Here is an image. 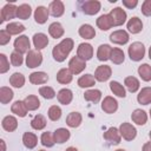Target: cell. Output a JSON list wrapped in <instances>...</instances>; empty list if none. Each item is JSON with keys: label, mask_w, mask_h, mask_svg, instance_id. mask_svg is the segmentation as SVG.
I'll return each instance as SVG.
<instances>
[{"label": "cell", "mask_w": 151, "mask_h": 151, "mask_svg": "<svg viewBox=\"0 0 151 151\" xmlns=\"http://www.w3.org/2000/svg\"><path fill=\"white\" fill-rule=\"evenodd\" d=\"M39 151H45V150H39Z\"/></svg>", "instance_id": "60"}, {"label": "cell", "mask_w": 151, "mask_h": 151, "mask_svg": "<svg viewBox=\"0 0 151 151\" xmlns=\"http://www.w3.org/2000/svg\"><path fill=\"white\" fill-rule=\"evenodd\" d=\"M11 110H12V112H13L14 114H17V116H19V117H21V118L26 117L27 111H28L27 107H26V105H25V103L21 101V100H17V101L12 105Z\"/></svg>", "instance_id": "24"}, {"label": "cell", "mask_w": 151, "mask_h": 151, "mask_svg": "<svg viewBox=\"0 0 151 151\" xmlns=\"http://www.w3.org/2000/svg\"><path fill=\"white\" fill-rule=\"evenodd\" d=\"M22 63H24V57H22V54L18 53V52H13V53L11 54V64H12L13 66H15V67L21 66Z\"/></svg>", "instance_id": "48"}, {"label": "cell", "mask_w": 151, "mask_h": 151, "mask_svg": "<svg viewBox=\"0 0 151 151\" xmlns=\"http://www.w3.org/2000/svg\"><path fill=\"white\" fill-rule=\"evenodd\" d=\"M130 37H129V33L124 29H118V31H114L111 33L110 35V40L113 42V44H117V45H125L127 41H129Z\"/></svg>", "instance_id": "9"}, {"label": "cell", "mask_w": 151, "mask_h": 151, "mask_svg": "<svg viewBox=\"0 0 151 151\" xmlns=\"http://www.w3.org/2000/svg\"><path fill=\"white\" fill-rule=\"evenodd\" d=\"M110 59H111V61H112L113 64L119 65V64H122V63L124 61V59H125L124 52H123L120 48H118V47L112 48V52H111V57H110Z\"/></svg>", "instance_id": "37"}, {"label": "cell", "mask_w": 151, "mask_h": 151, "mask_svg": "<svg viewBox=\"0 0 151 151\" xmlns=\"http://www.w3.org/2000/svg\"><path fill=\"white\" fill-rule=\"evenodd\" d=\"M9 70V63L7 60V57L1 53L0 54V73H5Z\"/></svg>", "instance_id": "49"}, {"label": "cell", "mask_w": 151, "mask_h": 151, "mask_svg": "<svg viewBox=\"0 0 151 151\" xmlns=\"http://www.w3.org/2000/svg\"><path fill=\"white\" fill-rule=\"evenodd\" d=\"M29 47H31V42H29L28 37H26V35H20L19 38H17L14 40V50H15V52H18L20 54L28 53Z\"/></svg>", "instance_id": "6"}, {"label": "cell", "mask_w": 151, "mask_h": 151, "mask_svg": "<svg viewBox=\"0 0 151 151\" xmlns=\"http://www.w3.org/2000/svg\"><path fill=\"white\" fill-rule=\"evenodd\" d=\"M149 58H150V60H151V47H150V50H149Z\"/></svg>", "instance_id": "56"}, {"label": "cell", "mask_w": 151, "mask_h": 151, "mask_svg": "<svg viewBox=\"0 0 151 151\" xmlns=\"http://www.w3.org/2000/svg\"><path fill=\"white\" fill-rule=\"evenodd\" d=\"M119 132L120 136L125 139V140H132L136 138L137 136V130L133 125H131L130 123H123L119 126Z\"/></svg>", "instance_id": "7"}, {"label": "cell", "mask_w": 151, "mask_h": 151, "mask_svg": "<svg viewBox=\"0 0 151 151\" xmlns=\"http://www.w3.org/2000/svg\"><path fill=\"white\" fill-rule=\"evenodd\" d=\"M127 29L129 32H131L132 34H137L143 29V22L139 18L133 17L127 21Z\"/></svg>", "instance_id": "20"}, {"label": "cell", "mask_w": 151, "mask_h": 151, "mask_svg": "<svg viewBox=\"0 0 151 151\" xmlns=\"http://www.w3.org/2000/svg\"><path fill=\"white\" fill-rule=\"evenodd\" d=\"M48 11L54 17V18H59L64 14L65 12V7H64V4L60 1V0H54L50 4V7H48Z\"/></svg>", "instance_id": "16"}, {"label": "cell", "mask_w": 151, "mask_h": 151, "mask_svg": "<svg viewBox=\"0 0 151 151\" xmlns=\"http://www.w3.org/2000/svg\"><path fill=\"white\" fill-rule=\"evenodd\" d=\"M39 94H41V97H44L45 99H52L55 97V92L52 87L50 86H42L39 88Z\"/></svg>", "instance_id": "47"}, {"label": "cell", "mask_w": 151, "mask_h": 151, "mask_svg": "<svg viewBox=\"0 0 151 151\" xmlns=\"http://www.w3.org/2000/svg\"><path fill=\"white\" fill-rule=\"evenodd\" d=\"M48 44V38L46 34L44 33H35L33 35V45L35 47L37 51H40L42 48H45Z\"/></svg>", "instance_id": "17"}, {"label": "cell", "mask_w": 151, "mask_h": 151, "mask_svg": "<svg viewBox=\"0 0 151 151\" xmlns=\"http://www.w3.org/2000/svg\"><path fill=\"white\" fill-rule=\"evenodd\" d=\"M72 78H73V73L70 71V68H61L57 73V80L60 84H68L72 81Z\"/></svg>", "instance_id": "22"}, {"label": "cell", "mask_w": 151, "mask_h": 151, "mask_svg": "<svg viewBox=\"0 0 151 151\" xmlns=\"http://www.w3.org/2000/svg\"><path fill=\"white\" fill-rule=\"evenodd\" d=\"M149 137H150V139H151V131H150V133H149Z\"/></svg>", "instance_id": "58"}, {"label": "cell", "mask_w": 151, "mask_h": 151, "mask_svg": "<svg viewBox=\"0 0 151 151\" xmlns=\"http://www.w3.org/2000/svg\"><path fill=\"white\" fill-rule=\"evenodd\" d=\"M101 109L106 113H114L118 109V103L113 97L107 96L104 98V100L101 103Z\"/></svg>", "instance_id": "14"}, {"label": "cell", "mask_w": 151, "mask_h": 151, "mask_svg": "<svg viewBox=\"0 0 151 151\" xmlns=\"http://www.w3.org/2000/svg\"><path fill=\"white\" fill-rule=\"evenodd\" d=\"M131 118H132V122L136 123L137 125H144L146 123V120H147V114L145 113V111L137 109V110H134L132 112Z\"/></svg>", "instance_id": "30"}, {"label": "cell", "mask_w": 151, "mask_h": 151, "mask_svg": "<svg viewBox=\"0 0 151 151\" xmlns=\"http://www.w3.org/2000/svg\"><path fill=\"white\" fill-rule=\"evenodd\" d=\"M57 98H58V100H59L60 104L68 105L72 101V99H73V93H72V91L70 88H61L58 92Z\"/></svg>", "instance_id": "19"}, {"label": "cell", "mask_w": 151, "mask_h": 151, "mask_svg": "<svg viewBox=\"0 0 151 151\" xmlns=\"http://www.w3.org/2000/svg\"><path fill=\"white\" fill-rule=\"evenodd\" d=\"M17 11H18V7L14 5V4H7L2 7L1 9V21H6V20H11L13 18L17 17Z\"/></svg>", "instance_id": "13"}, {"label": "cell", "mask_w": 151, "mask_h": 151, "mask_svg": "<svg viewBox=\"0 0 151 151\" xmlns=\"http://www.w3.org/2000/svg\"><path fill=\"white\" fill-rule=\"evenodd\" d=\"M64 27L61 26V24L59 22H52L48 27V33L52 38L54 39H58V38H61L64 35Z\"/></svg>", "instance_id": "28"}, {"label": "cell", "mask_w": 151, "mask_h": 151, "mask_svg": "<svg viewBox=\"0 0 151 151\" xmlns=\"http://www.w3.org/2000/svg\"><path fill=\"white\" fill-rule=\"evenodd\" d=\"M142 13L146 17H151V0H145L142 5Z\"/></svg>", "instance_id": "51"}, {"label": "cell", "mask_w": 151, "mask_h": 151, "mask_svg": "<svg viewBox=\"0 0 151 151\" xmlns=\"http://www.w3.org/2000/svg\"><path fill=\"white\" fill-rule=\"evenodd\" d=\"M31 126L34 130H42L46 126V119L42 114H38L35 116L32 120H31Z\"/></svg>", "instance_id": "44"}, {"label": "cell", "mask_w": 151, "mask_h": 151, "mask_svg": "<svg viewBox=\"0 0 151 151\" xmlns=\"http://www.w3.org/2000/svg\"><path fill=\"white\" fill-rule=\"evenodd\" d=\"M6 31L11 35H17V34H19V33L25 31V26L22 24H19V22H9L6 26Z\"/></svg>", "instance_id": "42"}, {"label": "cell", "mask_w": 151, "mask_h": 151, "mask_svg": "<svg viewBox=\"0 0 151 151\" xmlns=\"http://www.w3.org/2000/svg\"><path fill=\"white\" fill-rule=\"evenodd\" d=\"M96 83V78L92 76V74H85V76H81L79 79H78V85L83 88L85 87H91L93 86Z\"/></svg>", "instance_id": "38"}, {"label": "cell", "mask_w": 151, "mask_h": 151, "mask_svg": "<svg viewBox=\"0 0 151 151\" xmlns=\"http://www.w3.org/2000/svg\"><path fill=\"white\" fill-rule=\"evenodd\" d=\"M0 144H1V151H6V146H5V140L4 139L0 140Z\"/></svg>", "instance_id": "54"}, {"label": "cell", "mask_w": 151, "mask_h": 151, "mask_svg": "<svg viewBox=\"0 0 151 151\" xmlns=\"http://www.w3.org/2000/svg\"><path fill=\"white\" fill-rule=\"evenodd\" d=\"M111 52H112V47L107 44H104V45H100L98 47V51H97V58L98 60L100 61H106L110 59L111 57Z\"/></svg>", "instance_id": "18"}, {"label": "cell", "mask_w": 151, "mask_h": 151, "mask_svg": "<svg viewBox=\"0 0 151 151\" xmlns=\"http://www.w3.org/2000/svg\"><path fill=\"white\" fill-rule=\"evenodd\" d=\"M53 136H54L55 143L63 144V143H65V142H67V140L70 139V136H71V134H70V131H68L67 129L60 127V129H57V130L54 131Z\"/></svg>", "instance_id": "21"}, {"label": "cell", "mask_w": 151, "mask_h": 151, "mask_svg": "<svg viewBox=\"0 0 151 151\" xmlns=\"http://www.w3.org/2000/svg\"><path fill=\"white\" fill-rule=\"evenodd\" d=\"M61 117V109L57 105H52L48 109V118L53 122H57Z\"/></svg>", "instance_id": "46"}, {"label": "cell", "mask_w": 151, "mask_h": 151, "mask_svg": "<svg viewBox=\"0 0 151 151\" xmlns=\"http://www.w3.org/2000/svg\"><path fill=\"white\" fill-rule=\"evenodd\" d=\"M97 26L101 29V31H107L110 29L113 25H112V20L110 14H103L97 19Z\"/></svg>", "instance_id": "23"}, {"label": "cell", "mask_w": 151, "mask_h": 151, "mask_svg": "<svg viewBox=\"0 0 151 151\" xmlns=\"http://www.w3.org/2000/svg\"><path fill=\"white\" fill-rule=\"evenodd\" d=\"M65 151H78L76 147H73V146H70V147H67Z\"/></svg>", "instance_id": "55"}, {"label": "cell", "mask_w": 151, "mask_h": 151, "mask_svg": "<svg viewBox=\"0 0 151 151\" xmlns=\"http://www.w3.org/2000/svg\"><path fill=\"white\" fill-rule=\"evenodd\" d=\"M142 151H151V142H147L143 145V150Z\"/></svg>", "instance_id": "53"}, {"label": "cell", "mask_w": 151, "mask_h": 151, "mask_svg": "<svg viewBox=\"0 0 151 151\" xmlns=\"http://www.w3.org/2000/svg\"><path fill=\"white\" fill-rule=\"evenodd\" d=\"M104 139L106 142H109L110 144H113V145H117L120 143V139H122V136H120V132L118 129L116 127H110L107 129L105 132H104Z\"/></svg>", "instance_id": "11"}, {"label": "cell", "mask_w": 151, "mask_h": 151, "mask_svg": "<svg viewBox=\"0 0 151 151\" xmlns=\"http://www.w3.org/2000/svg\"><path fill=\"white\" fill-rule=\"evenodd\" d=\"M48 14H50V11L44 7V6H38L37 9L34 11V19H35V22L37 24H45L48 19Z\"/></svg>", "instance_id": "15"}, {"label": "cell", "mask_w": 151, "mask_h": 151, "mask_svg": "<svg viewBox=\"0 0 151 151\" xmlns=\"http://www.w3.org/2000/svg\"><path fill=\"white\" fill-rule=\"evenodd\" d=\"M81 120H83V117L79 112H71L66 117V124L70 127H78L80 125Z\"/></svg>", "instance_id": "31"}, {"label": "cell", "mask_w": 151, "mask_h": 151, "mask_svg": "<svg viewBox=\"0 0 151 151\" xmlns=\"http://www.w3.org/2000/svg\"><path fill=\"white\" fill-rule=\"evenodd\" d=\"M123 5L130 9L134 8L137 5H138V1L137 0H123Z\"/></svg>", "instance_id": "52"}, {"label": "cell", "mask_w": 151, "mask_h": 151, "mask_svg": "<svg viewBox=\"0 0 151 151\" xmlns=\"http://www.w3.org/2000/svg\"><path fill=\"white\" fill-rule=\"evenodd\" d=\"M79 35L84 39H92L94 38L96 35V31L94 28L88 25V24H85V25H81L80 28H79Z\"/></svg>", "instance_id": "32"}, {"label": "cell", "mask_w": 151, "mask_h": 151, "mask_svg": "<svg viewBox=\"0 0 151 151\" xmlns=\"http://www.w3.org/2000/svg\"><path fill=\"white\" fill-rule=\"evenodd\" d=\"M9 40H11V34L6 29H1L0 31V45H6L9 42Z\"/></svg>", "instance_id": "50"}, {"label": "cell", "mask_w": 151, "mask_h": 151, "mask_svg": "<svg viewBox=\"0 0 151 151\" xmlns=\"http://www.w3.org/2000/svg\"><path fill=\"white\" fill-rule=\"evenodd\" d=\"M138 74L144 81L151 80V66L149 64H143L138 67Z\"/></svg>", "instance_id": "41"}, {"label": "cell", "mask_w": 151, "mask_h": 151, "mask_svg": "<svg viewBox=\"0 0 151 151\" xmlns=\"http://www.w3.org/2000/svg\"><path fill=\"white\" fill-rule=\"evenodd\" d=\"M111 74H112L111 67L109 65H101V66H98L97 67V70L94 72V78H96V80L103 83V81L109 80L110 77H111Z\"/></svg>", "instance_id": "10"}, {"label": "cell", "mask_w": 151, "mask_h": 151, "mask_svg": "<svg viewBox=\"0 0 151 151\" xmlns=\"http://www.w3.org/2000/svg\"><path fill=\"white\" fill-rule=\"evenodd\" d=\"M77 55L79 58H81L83 60H90L93 55V47L87 44V42H81L79 46H78V50H77Z\"/></svg>", "instance_id": "12"}, {"label": "cell", "mask_w": 151, "mask_h": 151, "mask_svg": "<svg viewBox=\"0 0 151 151\" xmlns=\"http://www.w3.org/2000/svg\"><path fill=\"white\" fill-rule=\"evenodd\" d=\"M86 67V63L85 60H83L81 58H79L78 55H74L70 61H68V68L73 74H79L81 73Z\"/></svg>", "instance_id": "8"}, {"label": "cell", "mask_w": 151, "mask_h": 151, "mask_svg": "<svg viewBox=\"0 0 151 151\" xmlns=\"http://www.w3.org/2000/svg\"><path fill=\"white\" fill-rule=\"evenodd\" d=\"M9 84H11L12 86L17 87V88H20V87H22L24 84H25V77H24L21 73L15 72V73H13V74L11 76V78H9Z\"/></svg>", "instance_id": "40"}, {"label": "cell", "mask_w": 151, "mask_h": 151, "mask_svg": "<svg viewBox=\"0 0 151 151\" xmlns=\"http://www.w3.org/2000/svg\"><path fill=\"white\" fill-rule=\"evenodd\" d=\"M24 103H25V105H26V107H27L28 111H35L40 106V100L38 99L37 96H33V94L27 96L25 98Z\"/></svg>", "instance_id": "33"}, {"label": "cell", "mask_w": 151, "mask_h": 151, "mask_svg": "<svg viewBox=\"0 0 151 151\" xmlns=\"http://www.w3.org/2000/svg\"><path fill=\"white\" fill-rule=\"evenodd\" d=\"M40 140H41V144L44 146H47V147H52L54 144H55V140H54V136L51 133V132H44L40 137Z\"/></svg>", "instance_id": "45"}, {"label": "cell", "mask_w": 151, "mask_h": 151, "mask_svg": "<svg viewBox=\"0 0 151 151\" xmlns=\"http://www.w3.org/2000/svg\"><path fill=\"white\" fill-rule=\"evenodd\" d=\"M84 98H85V100L96 104V103H98V101L100 100V98H101V92H100L99 90H96V88L88 90V91H86V92L84 93Z\"/></svg>", "instance_id": "35"}, {"label": "cell", "mask_w": 151, "mask_h": 151, "mask_svg": "<svg viewBox=\"0 0 151 151\" xmlns=\"http://www.w3.org/2000/svg\"><path fill=\"white\" fill-rule=\"evenodd\" d=\"M73 46H74V42H73V40L71 38H66V39L61 40L52 50V54H53L54 60L58 61V63H63L67 58L70 52L72 51Z\"/></svg>", "instance_id": "1"}, {"label": "cell", "mask_w": 151, "mask_h": 151, "mask_svg": "<svg viewBox=\"0 0 151 151\" xmlns=\"http://www.w3.org/2000/svg\"><path fill=\"white\" fill-rule=\"evenodd\" d=\"M110 17H111L113 26H120L126 21V12L120 7H116L111 9Z\"/></svg>", "instance_id": "5"}, {"label": "cell", "mask_w": 151, "mask_h": 151, "mask_svg": "<svg viewBox=\"0 0 151 151\" xmlns=\"http://www.w3.org/2000/svg\"><path fill=\"white\" fill-rule=\"evenodd\" d=\"M116 151H125L124 149H118V150H116Z\"/></svg>", "instance_id": "57"}, {"label": "cell", "mask_w": 151, "mask_h": 151, "mask_svg": "<svg viewBox=\"0 0 151 151\" xmlns=\"http://www.w3.org/2000/svg\"><path fill=\"white\" fill-rule=\"evenodd\" d=\"M129 57L131 60L133 61H139L144 58L145 55V47L142 42L139 41H136V42H132L129 47Z\"/></svg>", "instance_id": "2"}, {"label": "cell", "mask_w": 151, "mask_h": 151, "mask_svg": "<svg viewBox=\"0 0 151 151\" xmlns=\"http://www.w3.org/2000/svg\"><path fill=\"white\" fill-rule=\"evenodd\" d=\"M22 143L27 149H33L38 144V137L32 132H25L22 136Z\"/></svg>", "instance_id": "26"}, {"label": "cell", "mask_w": 151, "mask_h": 151, "mask_svg": "<svg viewBox=\"0 0 151 151\" xmlns=\"http://www.w3.org/2000/svg\"><path fill=\"white\" fill-rule=\"evenodd\" d=\"M32 13V9H31V6L27 5V4H22L18 7V11H17V17L19 19H22V20H26L29 18Z\"/></svg>", "instance_id": "36"}, {"label": "cell", "mask_w": 151, "mask_h": 151, "mask_svg": "<svg viewBox=\"0 0 151 151\" xmlns=\"http://www.w3.org/2000/svg\"><path fill=\"white\" fill-rule=\"evenodd\" d=\"M81 6V11L87 14V15H94L100 11L101 4L98 0H87V1H83L80 2Z\"/></svg>", "instance_id": "3"}, {"label": "cell", "mask_w": 151, "mask_h": 151, "mask_svg": "<svg viewBox=\"0 0 151 151\" xmlns=\"http://www.w3.org/2000/svg\"><path fill=\"white\" fill-rule=\"evenodd\" d=\"M14 93L13 91L9 88V87H6V86H2L0 88V101L1 104H7L12 100Z\"/></svg>", "instance_id": "39"}, {"label": "cell", "mask_w": 151, "mask_h": 151, "mask_svg": "<svg viewBox=\"0 0 151 151\" xmlns=\"http://www.w3.org/2000/svg\"><path fill=\"white\" fill-rule=\"evenodd\" d=\"M41 63H42V54L40 53V51L29 50L27 55H26V65H27V67L34 68V67H38Z\"/></svg>", "instance_id": "4"}, {"label": "cell", "mask_w": 151, "mask_h": 151, "mask_svg": "<svg viewBox=\"0 0 151 151\" xmlns=\"http://www.w3.org/2000/svg\"><path fill=\"white\" fill-rule=\"evenodd\" d=\"M110 88L113 92V94H116L120 98H124L126 96V91H125L124 86L118 81H111L110 83Z\"/></svg>", "instance_id": "43"}, {"label": "cell", "mask_w": 151, "mask_h": 151, "mask_svg": "<svg viewBox=\"0 0 151 151\" xmlns=\"http://www.w3.org/2000/svg\"><path fill=\"white\" fill-rule=\"evenodd\" d=\"M48 80V76L45 72H33L29 74V81L34 85L45 84Z\"/></svg>", "instance_id": "29"}, {"label": "cell", "mask_w": 151, "mask_h": 151, "mask_svg": "<svg viewBox=\"0 0 151 151\" xmlns=\"http://www.w3.org/2000/svg\"><path fill=\"white\" fill-rule=\"evenodd\" d=\"M137 100L142 105H147L151 103V87H144L137 96Z\"/></svg>", "instance_id": "27"}, {"label": "cell", "mask_w": 151, "mask_h": 151, "mask_svg": "<svg viewBox=\"0 0 151 151\" xmlns=\"http://www.w3.org/2000/svg\"><path fill=\"white\" fill-rule=\"evenodd\" d=\"M124 85L126 86V88L131 92V93H134V92H137L138 91V88H139V80L136 78V77H126L125 78V80H124Z\"/></svg>", "instance_id": "34"}, {"label": "cell", "mask_w": 151, "mask_h": 151, "mask_svg": "<svg viewBox=\"0 0 151 151\" xmlns=\"http://www.w3.org/2000/svg\"><path fill=\"white\" fill-rule=\"evenodd\" d=\"M150 118H151V109H150Z\"/></svg>", "instance_id": "59"}, {"label": "cell", "mask_w": 151, "mask_h": 151, "mask_svg": "<svg viewBox=\"0 0 151 151\" xmlns=\"http://www.w3.org/2000/svg\"><path fill=\"white\" fill-rule=\"evenodd\" d=\"M1 125H2V127H4L6 131L12 132V131H14V130L18 127V120H17V118L13 117V116H6V117L2 119Z\"/></svg>", "instance_id": "25"}]
</instances>
